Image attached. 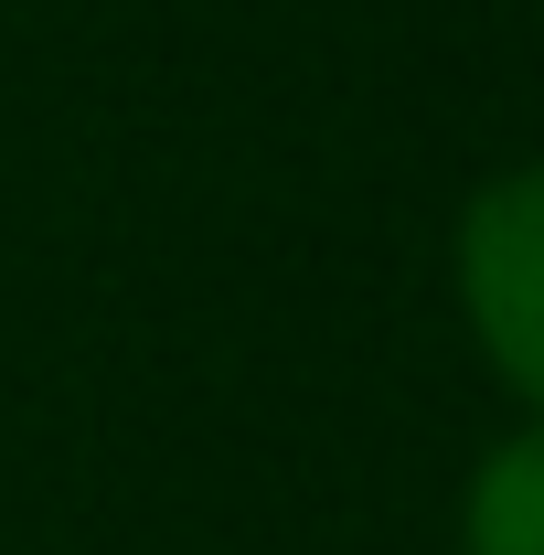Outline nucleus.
Wrapping results in <instances>:
<instances>
[{
  "instance_id": "1",
  "label": "nucleus",
  "mask_w": 544,
  "mask_h": 555,
  "mask_svg": "<svg viewBox=\"0 0 544 555\" xmlns=\"http://www.w3.org/2000/svg\"><path fill=\"white\" fill-rule=\"evenodd\" d=\"M459 299L480 352L544 406V171L491 182L459 224Z\"/></svg>"
},
{
  "instance_id": "2",
  "label": "nucleus",
  "mask_w": 544,
  "mask_h": 555,
  "mask_svg": "<svg viewBox=\"0 0 544 555\" xmlns=\"http://www.w3.org/2000/svg\"><path fill=\"white\" fill-rule=\"evenodd\" d=\"M470 555H544V427L470 470Z\"/></svg>"
}]
</instances>
